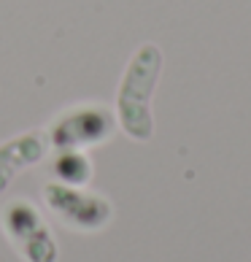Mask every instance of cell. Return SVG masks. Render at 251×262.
I'll use <instances>...</instances> for the list:
<instances>
[{"instance_id": "obj_1", "label": "cell", "mask_w": 251, "mask_h": 262, "mask_svg": "<svg viewBox=\"0 0 251 262\" xmlns=\"http://www.w3.org/2000/svg\"><path fill=\"white\" fill-rule=\"evenodd\" d=\"M162 54L154 43H143L130 60L119 86V122L130 138L149 141L154 135L151 95L159 79Z\"/></svg>"}, {"instance_id": "obj_2", "label": "cell", "mask_w": 251, "mask_h": 262, "mask_svg": "<svg viewBox=\"0 0 251 262\" xmlns=\"http://www.w3.org/2000/svg\"><path fill=\"white\" fill-rule=\"evenodd\" d=\"M111 114L100 105L71 108L57 119L52 138L57 146H79V143H100L111 135Z\"/></svg>"}, {"instance_id": "obj_3", "label": "cell", "mask_w": 251, "mask_h": 262, "mask_svg": "<svg viewBox=\"0 0 251 262\" xmlns=\"http://www.w3.org/2000/svg\"><path fill=\"white\" fill-rule=\"evenodd\" d=\"M43 157V138L38 130H30L22 138L8 141L6 146H0V192L14 181L19 170H25L27 165H33Z\"/></svg>"}]
</instances>
